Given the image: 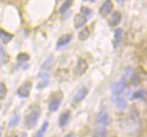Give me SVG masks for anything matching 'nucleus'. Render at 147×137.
<instances>
[{
    "instance_id": "23",
    "label": "nucleus",
    "mask_w": 147,
    "mask_h": 137,
    "mask_svg": "<svg viewBox=\"0 0 147 137\" xmlns=\"http://www.w3.org/2000/svg\"><path fill=\"white\" fill-rule=\"evenodd\" d=\"M0 61H2V63L8 61V55L6 54V51L3 50V48L1 47V45H0Z\"/></svg>"
},
{
    "instance_id": "24",
    "label": "nucleus",
    "mask_w": 147,
    "mask_h": 137,
    "mask_svg": "<svg viewBox=\"0 0 147 137\" xmlns=\"http://www.w3.org/2000/svg\"><path fill=\"white\" fill-rule=\"evenodd\" d=\"M7 94V87L3 82H0V99H3Z\"/></svg>"
},
{
    "instance_id": "29",
    "label": "nucleus",
    "mask_w": 147,
    "mask_h": 137,
    "mask_svg": "<svg viewBox=\"0 0 147 137\" xmlns=\"http://www.w3.org/2000/svg\"><path fill=\"white\" fill-rule=\"evenodd\" d=\"M21 137H27V135H26V133H22V134H21Z\"/></svg>"
},
{
    "instance_id": "18",
    "label": "nucleus",
    "mask_w": 147,
    "mask_h": 137,
    "mask_svg": "<svg viewBox=\"0 0 147 137\" xmlns=\"http://www.w3.org/2000/svg\"><path fill=\"white\" fill-rule=\"evenodd\" d=\"M89 35H90V30H89V28L85 27L83 30L79 32L78 36H79V39H80V40H85V39H87V38L89 37Z\"/></svg>"
},
{
    "instance_id": "3",
    "label": "nucleus",
    "mask_w": 147,
    "mask_h": 137,
    "mask_svg": "<svg viewBox=\"0 0 147 137\" xmlns=\"http://www.w3.org/2000/svg\"><path fill=\"white\" fill-rule=\"evenodd\" d=\"M87 94H88V89H87L86 87L79 88V89L77 90V92L75 94V96H74L73 101H71V105H73V106L78 105L83 99H85V97L87 96Z\"/></svg>"
},
{
    "instance_id": "30",
    "label": "nucleus",
    "mask_w": 147,
    "mask_h": 137,
    "mask_svg": "<svg viewBox=\"0 0 147 137\" xmlns=\"http://www.w3.org/2000/svg\"><path fill=\"white\" fill-rule=\"evenodd\" d=\"M0 137H1V134H0Z\"/></svg>"
},
{
    "instance_id": "12",
    "label": "nucleus",
    "mask_w": 147,
    "mask_h": 137,
    "mask_svg": "<svg viewBox=\"0 0 147 137\" xmlns=\"http://www.w3.org/2000/svg\"><path fill=\"white\" fill-rule=\"evenodd\" d=\"M120 19H121V15L118 11H115L111 13V17L109 20V25L110 26H117L120 22Z\"/></svg>"
},
{
    "instance_id": "9",
    "label": "nucleus",
    "mask_w": 147,
    "mask_h": 137,
    "mask_svg": "<svg viewBox=\"0 0 147 137\" xmlns=\"http://www.w3.org/2000/svg\"><path fill=\"white\" fill-rule=\"evenodd\" d=\"M49 84V76L45 73H41L39 75V82L37 84V89H44Z\"/></svg>"
},
{
    "instance_id": "25",
    "label": "nucleus",
    "mask_w": 147,
    "mask_h": 137,
    "mask_svg": "<svg viewBox=\"0 0 147 137\" xmlns=\"http://www.w3.org/2000/svg\"><path fill=\"white\" fill-rule=\"evenodd\" d=\"M19 119H20V116H19L18 114H16L12 118L10 119V121H9V126L10 127H15L17 124L19 123Z\"/></svg>"
},
{
    "instance_id": "6",
    "label": "nucleus",
    "mask_w": 147,
    "mask_h": 137,
    "mask_svg": "<svg viewBox=\"0 0 147 137\" xmlns=\"http://www.w3.org/2000/svg\"><path fill=\"white\" fill-rule=\"evenodd\" d=\"M87 68H88L87 63H86L84 59H78V61H77V64H76V67H75V73H76V75L80 76V75H83V74L86 73Z\"/></svg>"
},
{
    "instance_id": "13",
    "label": "nucleus",
    "mask_w": 147,
    "mask_h": 137,
    "mask_svg": "<svg viewBox=\"0 0 147 137\" xmlns=\"http://www.w3.org/2000/svg\"><path fill=\"white\" fill-rule=\"evenodd\" d=\"M114 103H115L116 107H117L118 109H120V110L125 109V108L127 107V103H126V101H125L123 97H119V96L115 97V99H114Z\"/></svg>"
},
{
    "instance_id": "22",
    "label": "nucleus",
    "mask_w": 147,
    "mask_h": 137,
    "mask_svg": "<svg viewBox=\"0 0 147 137\" xmlns=\"http://www.w3.org/2000/svg\"><path fill=\"white\" fill-rule=\"evenodd\" d=\"M71 2L73 1H70V0H68V1H65V3L60 7V9H59V11H60V13H65L67 10L69 9V7L71 6Z\"/></svg>"
},
{
    "instance_id": "21",
    "label": "nucleus",
    "mask_w": 147,
    "mask_h": 137,
    "mask_svg": "<svg viewBox=\"0 0 147 137\" xmlns=\"http://www.w3.org/2000/svg\"><path fill=\"white\" fill-rule=\"evenodd\" d=\"M145 97H146V91L144 90L135 91L133 95V99H139V98H145Z\"/></svg>"
},
{
    "instance_id": "27",
    "label": "nucleus",
    "mask_w": 147,
    "mask_h": 137,
    "mask_svg": "<svg viewBox=\"0 0 147 137\" xmlns=\"http://www.w3.org/2000/svg\"><path fill=\"white\" fill-rule=\"evenodd\" d=\"M82 11H83L84 16H85V15H87V16H92V11H90V9H88V8H86V7H82Z\"/></svg>"
},
{
    "instance_id": "2",
    "label": "nucleus",
    "mask_w": 147,
    "mask_h": 137,
    "mask_svg": "<svg viewBox=\"0 0 147 137\" xmlns=\"http://www.w3.org/2000/svg\"><path fill=\"white\" fill-rule=\"evenodd\" d=\"M63 96L64 95L61 91H58L55 95H53V97L50 98V101H49V110L50 111H56L59 108L61 101H63Z\"/></svg>"
},
{
    "instance_id": "28",
    "label": "nucleus",
    "mask_w": 147,
    "mask_h": 137,
    "mask_svg": "<svg viewBox=\"0 0 147 137\" xmlns=\"http://www.w3.org/2000/svg\"><path fill=\"white\" fill-rule=\"evenodd\" d=\"M74 136H75V135H74V133H68L65 137H74Z\"/></svg>"
},
{
    "instance_id": "20",
    "label": "nucleus",
    "mask_w": 147,
    "mask_h": 137,
    "mask_svg": "<svg viewBox=\"0 0 147 137\" xmlns=\"http://www.w3.org/2000/svg\"><path fill=\"white\" fill-rule=\"evenodd\" d=\"M47 127H48V121H45V123L42 124V126L40 127V129L38 130L37 137H44V135H45V133H46V130H47Z\"/></svg>"
},
{
    "instance_id": "26",
    "label": "nucleus",
    "mask_w": 147,
    "mask_h": 137,
    "mask_svg": "<svg viewBox=\"0 0 147 137\" xmlns=\"http://www.w3.org/2000/svg\"><path fill=\"white\" fill-rule=\"evenodd\" d=\"M29 55L28 54H24V53H21V54H19L18 56H17V59H18V61H20V63H25V61H27V60H29Z\"/></svg>"
},
{
    "instance_id": "8",
    "label": "nucleus",
    "mask_w": 147,
    "mask_h": 137,
    "mask_svg": "<svg viewBox=\"0 0 147 137\" xmlns=\"http://www.w3.org/2000/svg\"><path fill=\"white\" fill-rule=\"evenodd\" d=\"M125 88H126V82H125V78H121L119 82H117L114 86H113L111 90H113L114 94H116V95H120L123 91L125 90Z\"/></svg>"
},
{
    "instance_id": "11",
    "label": "nucleus",
    "mask_w": 147,
    "mask_h": 137,
    "mask_svg": "<svg viewBox=\"0 0 147 137\" xmlns=\"http://www.w3.org/2000/svg\"><path fill=\"white\" fill-rule=\"evenodd\" d=\"M71 38H73V36L69 35V34L60 37V38L58 39V41H57V48H61V47L66 46L67 44H69V41L71 40Z\"/></svg>"
},
{
    "instance_id": "5",
    "label": "nucleus",
    "mask_w": 147,
    "mask_h": 137,
    "mask_svg": "<svg viewBox=\"0 0 147 137\" xmlns=\"http://www.w3.org/2000/svg\"><path fill=\"white\" fill-rule=\"evenodd\" d=\"M86 22H87V18H86V16H84L83 13H77L74 17V26L76 29L83 28V26L86 25Z\"/></svg>"
},
{
    "instance_id": "4",
    "label": "nucleus",
    "mask_w": 147,
    "mask_h": 137,
    "mask_svg": "<svg viewBox=\"0 0 147 137\" xmlns=\"http://www.w3.org/2000/svg\"><path fill=\"white\" fill-rule=\"evenodd\" d=\"M30 89H31V82H25L17 90V95L21 98H26L30 95Z\"/></svg>"
},
{
    "instance_id": "19",
    "label": "nucleus",
    "mask_w": 147,
    "mask_h": 137,
    "mask_svg": "<svg viewBox=\"0 0 147 137\" xmlns=\"http://www.w3.org/2000/svg\"><path fill=\"white\" fill-rule=\"evenodd\" d=\"M121 35H123V30H121V29H117V30L115 31V40H114V46H115V47H117L118 43L120 41Z\"/></svg>"
},
{
    "instance_id": "1",
    "label": "nucleus",
    "mask_w": 147,
    "mask_h": 137,
    "mask_svg": "<svg viewBox=\"0 0 147 137\" xmlns=\"http://www.w3.org/2000/svg\"><path fill=\"white\" fill-rule=\"evenodd\" d=\"M40 116V107L39 106H31L30 110L28 111L26 119H25V124H26V127L27 128H34L36 126L38 118Z\"/></svg>"
},
{
    "instance_id": "16",
    "label": "nucleus",
    "mask_w": 147,
    "mask_h": 137,
    "mask_svg": "<svg viewBox=\"0 0 147 137\" xmlns=\"http://www.w3.org/2000/svg\"><path fill=\"white\" fill-rule=\"evenodd\" d=\"M107 136V130L104 126H99L96 128L95 133H94V137H106Z\"/></svg>"
},
{
    "instance_id": "7",
    "label": "nucleus",
    "mask_w": 147,
    "mask_h": 137,
    "mask_svg": "<svg viewBox=\"0 0 147 137\" xmlns=\"http://www.w3.org/2000/svg\"><path fill=\"white\" fill-rule=\"evenodd\" d=\"M113 7H114V5H113L111 1H105L100 7V9H99V13L102 17H106L113 11Z\"/></svg>"
},
{
    "instance_id": "14",
    "label": "nucleus",
    "mask_w": 147,
    "mask_h": 137,
    "mask_svg": "<svg viewBox=\"0 0 147 137\" xmlns=\"http://www.w3.org/2000/svg\"><path fill=\"white\" fill-rule=\"evenodd\" d=\"M70 118V111L69 110H66L65 113H63L59 117V126L60 127H64L65 125L68 123V120Z\"/></svg>"
},
{
    "instance_id": "15",
    "label": "nucleus",
    "mask_w": 147,
    "mask_h": 137,
    "mask_svg": "<svg viewBox=\"0 0 147 137\" xmlns=\"http://www.w3.org/2000/svg\"><path fill=\"white\" fill-rule=\"evenodd\" d=\"M13 38V36L9 34V32H7V31H5L3 29H0V39L2 40V43H5V44H8L10 40Z\"/></svg>"
},
{
    "instance_id": "10",
    "label": "nucleus",
    "mask_w": 147,
    "mask_h": 137,
    "mask_svg": "<svg viewBox=\"0 0 147 137\" xmlns=\"http://www.w3.org/2000/svg\"><path fill=\"white\" fill-rule=\"evenodd\" d=\"M97 121L99 124H101V125H108V124H110V117L106 110H101L100 113L98 114Z\"/></svg>"
},
{
    "instance_id": "17",
    "label": "nucleus",
    "mask_w": 147,
    "mask_h": 137,
    "mask_svg": "<svg viewBox=\"0 0 147 137\" xmlns=\"http://www.w3.org/2000/svg\"><path fill=\"white\" fill-rule=\"evenodd\" d=\"M53 61H54V58L50 56V57H48L46 59V61L44 63V65H42V67H41V69L45 72V70H49L50 68H51V66H53Z\"/></svg>"
}]
</instances>
